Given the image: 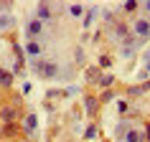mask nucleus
I'll return each mask as SVG.
<instances>
[{"label":"nucleus","instance_id":"obj_1","mask_svg":"<svg viewBox=\"0 0 150 142\" xmlns=\"http://www.w3.org/2000/svg\"><path fill=\"white\" fill-rule=\"evenodd\" d=\"M33 69H36V74L43 76V79H54V76H59V63H56V61H33Z\"/></svg>","mask_w":150,"mask_h":142},{"label":"nucleus","instance_id":"obj_2","mask_svg":"<svg viewBox=\"0 0 150 142\" xmlns=\"http://www.w3.org/2000/svg\"><path fill=\"white\" fill-rule=\"evenodd\" d=\"M132 31H135V41H137V43L148 41V38H150V20H148V18H140V20H135Z\"/></svg>","mask_w":150,"mask_h":142},{"label":"nucleus","instance_id":"obj_3","mask_svg":"<svg viewBox=\"0 0 150 142\" xmlns=\"http://www.w3.org/2000/svg\"><path fill=\"white\" fill-rule=\"evenodd\" d=\"M41 33H43V23H41L38 18L28 20V25H25V38H28V41H36Z\"/></svg>","mask_w":150,"mask_h":142},{"label":"nucleus","instance_id":"obj_4","mask_svg":"<svg viewBox=\"0 0 150 142\" xmlns=\"http://www.w3.org/2000/svg\"><path fill=\"white\" fill-rule=\"evenodd\" d=\"M16 117H18L16 107H10V104L0 107V124H10V122H16Z\"/></svg>","mask_w":150,"mask_h":142},{"label":"nucleus","instance_id":"obj_5","mask_svg":"<svg viewBox=\"0 0 150 142\" xmlns=\"http://www.w3.org/2000/svg\"><path fill=\"white\" fill-rule=\"evenodd\" d=\"M41 51H43V48H41L38 41H25V48H23V53H25V56H31V58H38Z\"/></svg>","mask_w":150,"mask_h":142},{"label":"nucleus","instance_id":"obj_6","mask_svg":"<svg viewBox=\"0 0 150 142\" xmlns=\"http://www.w3.org/2000/svg\"><path fill=\"white\" fill-rule=\"evenodd\" d=\"M84 109H87L89 117H97V112H99V99H97V96H84Z\"/></svg>","mask_w":150,"mask_h":142},{"label":"nucleus","instance_id":"obj_7","mask_svg":"<svg viewBox=\"0 0 150 142\" xmlns=\"http://www.w3.org/2000/svg\"><path fill=\"white\" fill-rule=\"evenodd\" d=\"M36 127H38V117H36V114H28V117H25V122L21 124V132L33 134V132H36Z\"/></svg>","mask_w":150,"mask_h":142},{"label":"nucleus","instance_id":"obj_8","mask_svg":"<svg viewBox=\"0 0 150 142\" xmlns=\"http://www.w3.org/2000/svg\"><path fill=\"white\" fill-rule=\"evenodd\" d=\"M18 134H21V124H18V122L3 124V137H5V140H10V142H13V137H18Z\"/></svg>","mask_w":150,"mask_h":142},{"label":"nucleus","instance_id":"obj_9","mask_svg":"<svg viewBox=\"0 0 150 142\" xmlns=\"http://www.w3.org/2000/svg\"><path fill=\"white\" fill-rule=\"evenodd\" d=\"M36 18H38V20H41L43 25H46L48 20H51V8H48L46 3H41L38 8H36Z\"/></svg>","mask_w":150,"mask_h":142},{"label":"nucleus","instance_id":"obj_10","mask_svg":"<svg viewBox=\"0 0 150 142\" xmlns=\"http://www.w3.org/2000/svg\"><path fill=\"white\" fill-rule=\"evenodd\" d=\"M13 86V71L0 69V89H10Z\"/></svg>","mask_w":150,"mask_h":142},{"label":"nucleus","instance_id":"obj_11","mask_svg":"<svg viewBox=\"0 0 150 142\" xmlns=\"http://www.w3.org/2000/svg\"><path fill=\"white\" fill-rule=\"evenodd\" d=\"M122 142H142V132H137V129H127L125 137H122Z\"/></svg>","mask_w":150,"mask_h":142},{"label":"nucleus","instance_id":"obj_12","mask_svg":"<svg viewBox=\"0 0 150 142\" xmlns=\"http://www.w3.org/2000/svg\"><path fill=\"white\" fill-rule=\"evenodd\" d=\"M97 84H99L102 89H110L112 84H115V76H112V74H102V76L97 79Z\"/></svg>","mask_w":150,"mask_h":142},{"label":"nucleus","instance_id":"obj_13","mask_svg":"<svg viewBox=\"0 0 150 142\" xmlns=\"http://www.w3.org/2000/svg\"><path fill=\"white\" fill-rule=\"evenodd\" d=\"M115 33H117L120 38H130V28H127L125 23H117V25H115Z\"/></svg>","mask_w":150,"mask_h":142},{"label":"nucleus","instance_id":"obj_14","mask_svg":"<svg viewBox=\"0 0 150 142\" xmlns=\"http://www.w3.org/2000/svg\"><path fill=\"white\" fill-rule=\"evenodd\" d=\"M97 99H99V104H107V102H112V99H115V91H112V89H104Z\"/></svg>","mask_w":150,"mask_h":142},{"label":"nucleus","instance_id":"obj_15","mask_svg":"<svg viewBox=\"0 0 150 142\" xmlns=\"http://www.w3.org/2000/svg\"><path fill=\"white\" fill-rule=\"evenodd\" d=\"M94 15H97V10H94V8L84 13V18H81V23H84V28H89V25H92V20H94Z\"/></svg>","mask_w":150,"mask_h":142},{"label":"nucleus","instance_id":"obj_16","mask_svg":"<svg viewBox=\"0 0 150 142\" xmlns=\"http://www.w3.org/2000/svg\"><path fill=\"white\" fill-rule=\"evenodd\" d=\"M102 76V71H99V66H92V69H87V79H94V84H97V79Z\"/></svg>","mask_w":150,"mask_h":142},{"label":"nucleus","instance_id":"obj_17","mask_svg":"<svg viewBox=\"0 0 150 142\" xmlns=\"http://www.w3.org/2000/svg\"><path fill=\"white\" fill-rule=\"evenodd\" d=\"M97 137V124H87V129H84V140H94Z\"/></svg>","mask_w":150,"mask_h":142},{"label":"nucleus","instance_id":"obj_18","mask_svg":"<svg viewBox=\"0 0 150 142\" xmlns=\"http://www.w3.org/2000/svg\"><path fill=\"white\" fill-rule=\"evenodd\" d=\"M69 13H71L74 18H84V5H71Z\"/></svg>","mask_w":150,"mask_h":142},{"label":"nucleus","instance_id":"obj_19","mask_svg":"<svg viewBox=\"0 0 150 142\" xmlns=\"http://www.w3.org/2000/svg\"><path fill=\"white\" fill-rule=\"evenodd\" d=\"M110 66H112V58H110V56H99V71H102V69H110Z\"/></svg>","mask_w":150,"mask_h":142},{"label":"nucleus","instance_id":"obj_20","mask_svg":"<svg viewBox=\"0 0 150 142\" xmlns=\"http://www.w3.org/2000/svg\"><path fill=\"white\" fill-rule=\"evenodd\" d=\"M122 10H125V13H135V10H137V3H135V0H127L125 5H122Z\"/></svg>","mask_w":150,"mask_h":142},{"label":"nucleus","instance_id":"obj_21","mask_svg":"<svg viewBox=\"0 0 150 142\" xmlns=\"http://www.w3.org/2000/svg\"><path fill=\"white\" fill-rule=\"evenodd\" d=\"M10 23H13L10 15H0V28H10Z\"/></svg>","mask_w":150,"mask_h":142},{"label":"nucleus","instance_id":"obj_22","mask_svg":"<svg viewBox=\"0 0 150 142\" xmlns=\"http://www.w3.org/2000/svg\"><path fill=\"white\" fill-rule=\"evenodd\" d=\"M74 56H76V63H84V48H76Z\"/></svg>","mask_w":150,"mask_h":142},{"label":"nucleus","instance_id":"obj_23","mask_svg":"<svg viewBox=\"0 0 150 142\" xmlns=\"http://www.w3.org/2000/svg\"><path fill=\"white\" fill-rule=\"evenodd\" d=\"M142 142H150V122H148V129H145V134H142Z\"/></svg>","mask_w":150,"mask_h":142},{"label":"nucleus","instance_id":"obj_24","mask_svg":"<svg viewBox=\"0 0 150 142\" xmlns=\"http://www.w3.org/2000/svg\"><path fill=\"white\" fill-rule=\"evenodd\" d=\"M145 10H148V13H150V0H148V3H145Z\"/></svg>","mask_w":150,"mask_h":142},{"label":"nucleus","instance_id":"obj_25","mask_svg":"<svg viewBox=\"0 0 150 142\" xmlns=\"http://www.w3.org/2000/svg\"><path fill=\"white\" fill-rule=\"evenodd\" d=\"M5 142H10V140H5Z\"/></svg>","mask_w":150,"mask_h":142},{"label":"nucleus","instance_id":"obj_26","mask_svg":"<svg viewBox=\"0 0 150 142\" xmlns=\"http://www.w3.org/2000/svg\"><path fill=\"white\" fill-rule=\"evenodd\" d=\"M148 20H150V18H148Z\"/></svg>","mask_w":150,"mask_h":142}]
</instances>
